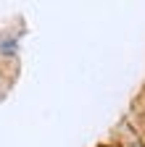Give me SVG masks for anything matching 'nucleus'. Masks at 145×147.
I'll list each match as a JSON object with an SVG mask.
<instances>
[{
	"instance_id": "nucleus-1",
	"label": "nucleus",
	"mask_w": 145,
	"mask_h": 147,
	"mask_svg": "<svg viewBox=\"0 0 145 147\" xmlns=\"http://www.w3.org/2000/svg\"><path fill=\"white\" fill-rule=\"evenodd\" d=\"M129 144H132V147H142V144H140V142H137L135 137H129Z\"/></svg>"
}]
</instances>
